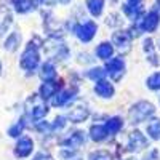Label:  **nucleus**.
<instances>
[{"label":"nucleus","mask_w":160,"mask_h":160,"mask_svg":"<svg viewBox=\"0 0 160 160\" xmlns=\"http://www.w3.org/2000/svg\"><path fill=\"white\" fill-rule=\"evenodd\" d=\"M154 114H155V108H154L152 102L139 101L135 106H131V109L128 112V117H130L131 123H141V122H146L148 118H151Z\"/></svg>","instance_id":"nucleus-1"},{"label":"nucleus","mask_w":160,"mask_h":160,"mask_svg":"<svg viewBox=\"0 0 160 160\" xmlns=\"http://www.w3.org/2000/svg\"><path fill=\"white\" fill-rule=\"evenodd\" d=\"M38 62H40L38 48H37V45H34V42H31V43L28 45V48L24 50L19 64H21V68H22L24 71H29V72H31V71H35V69H37Z\"/></svg>","instance_id":"nucleus-2"},{"label":"nucleus","mask_w":160,"mask_h":160,"mask_svg":"<svg viewBox=\"0 0 160 160\" xmlns=\"http://www.w3.org/2000/svg\"><path fill=\"white\" fill-rule=\"evenodd\" d=\"M74 31H75V35L82 40V42H90V40L95 37V34H96V24L93 21H87L83 24L77 26Z\"/></svg>","instance_id":"nucleus-3"},{"label":"nucleus","mask_w":160,"mask_h":160,"mask_svg":"<svg viewBox=\"0 0 160 160\" xmlns=\"http://www.w3.org/2000/svg\"><path fill=\"white\" fill-rule=\"evenodd\" d=\"M106 72H108L114 80H118L125 72V61L122 58H111L106 64Z\"/></svg>","instance_id":"nucleus-4"},{"label":"nucleus","mask_w":160,"mask_h":160,"mask_svg":"<svg viewBox=\"0 0 160 160\" xmlns=\"http://www.w3.org/2000/svg\"><path fill=\"white\" fill-rule=\"evenodd\" d=\"M148 146V139L141 131H131L130 138H128V151L131 152H139Z\"/></svg>","instance_id":"nucleus-5"},{"label":"nucleus","mask_w":160,"mask_h":160,"mask_svg":"<svg viewBox=\"0 0 160 160\" xmlns=\"http://www.w3.org/2000/svg\"><path fill=\"white\" fill-rule=\"evenodd\" d=\"M87 141V136H85V133L83 131H75V133H71V135L62 139V146L64 148H68V149H78L80 146H83Z\"/></svg>","instance_id":"nucleus-6"},{"label":"nucleus","mask_w":160,"mask_h":160,"mask_svg":"<svg viewBox=\"0 0 160 160\" xmlns=\"http://www.w3.org/2000/svg\"><path fill=\"white\" fill-rule=\"evenodd\" d=\"M34 149V141L29 136H22L18 142H16V148H15V155L19 158L28 157Z\"/></svg>","instance_id":"nucleus-7"},{"label":"nucleus","mask_w":160,"mask_h":160,"mask_svg":"<svg viewBox=\"0 0 160 160\" xmlns=\"http://www.w3.org/2000/svg\"><path fill=\"white\" fill-rule=\"evenodd\" d=\"M160 22V18H158V13L157 11H151L144 16V19H141L139 22V28L141 31H146V32H152L157 29V26Z\"/></svg>","instance_id":"nucleus-8"},{"label":"nucleus","mask_w":160,"mask_h":160,"mask_svg":"<svg viewBox=\"0 0 160 160\" xmlns=\"http://www.w3.org/2000/svg\"><path fill=\"white\" fill-rule=\"evenodd\" d=\"M114 85L111 82H108V80H98L96 85H95V93L98 96L104 98V99H108V98H112L114 96Z\"/></svg>","instance_id":"nucleus-9"},{"label":"nucleus","mask_w":160,"mask_h":160,"mask_svg":"<svg viewBox=\"0 0 160 160\" xmlns=\"http://www.w3.org/2000/svg\"><path fill=\"white\" fill-rule=\"evenodd\" d=\"M74 98H75V91H72V90H62V91L56 93V95L51 98V104L55 106V108H61V106H66L69 101H72Z\"/></svg>","instance_id":"nucleus-10"},{"label":"nucleus","mask_w":160,"mask_h":160,"mask_svg":"<svg viewBox=\"0 0 160 160\" xmlns=\"http://www.w3.org/2000/svg\"><path fill=\"white\" fill-rule=\"evenodd\" d=\"M59 88H61L59 82H53V80L45 82V83H42V87H40V98L42 99H50L59 91Z\"/></svg>","instance_id":"nucleus-11"},{"label":"nucleus","mask_w":160,"mask_h":160,"mask_svg":"<svg viewBox=\"0 0 160 160\" xmlns=\"http://www.w3.org/2000/svg\"><path fill=\"white\" fill-rule=\"evenodd\" d=\"M112 42L114 45H117L118 50H122V51H128L130 50V43H131V35L130 32H115L112 35Z\"/></svg>","instance_id":"nucleus-12"},{"label":"nucleus","mask_w":160,"mask_h":160,"mask_svg":"<svg viewBox=\"0 0 160 160\" xmlns=\"http://www.w3.org/2000/svg\"><path fill=\"white\" fill-rule=\"evenodd\" d=\"M90 117V111L83 106H77V108L71 109L69 114H68V118L74 123H80V122H85V120Z\"/></svg>","instance_id":"nucleus-13"},{"label":"nucleus","mask_w":160,"mask_h":160,"mask_svg":"<svg viewBox=\"0 0 160 160\" xmlns=\"http://www.w3.org/2000/svg\"><path fill=\"white\" fill-rule=\"evenodd\" d=\"M108 136H109V133H108V130H106V125H93V127L90 128V138H91L93 141L101 142V141H104Z\"/></svg>","instance_id":"nucleus-14"},{"label":"nucleus","mask_w":160,"mask_h":160,"mask_svg":"<svg viewBox=\"0 0 160 160\" xmlns=\"http://www.w3.org/2000/svg\"><path fill=\"white\" fill-rule=\"evenodd\" d=\"M48 114V106L47 104H43V102H34V108H32V111H31V117H32V120L34 122H38V120H42L45 115Z\"/></svg>","instance_id":"nucleus-15"},{"label":"nucleus","mask_w":160,"mask_h":160,"mask_svg":"<svg viewBox=\"0 0 160 160\" xmlns=\"http://www.w3.org/2000/svg\"><path fill=\"white\" fill-rule=\"evenodd\" d=\"M123 127V120L120 117H111L108 120V123H106V130H108V133L112 136V135H117V133L122 130Z\"/></svg>","instance_id":"nucleus-16"},{"label":"nucleus","mask_w":160,"mask_h":160,"mask_svg":"<svg viewBox=\"0 0 160 160\" xmlns=\"http://www.w3.org/2000/svg\"><path fill=\"white\" fill-rule=\"evenodd\" d=\"M55 77H56L55 66H53L51 62H45L42 66V69H40V78H42L43 82H50V80H53Z\"/></svg>","instance_id":"nucleus-17"},{"label":"nucleus","mask_w":160,"mask_h":160,"mask_svg":"<svg viewBox=\"0 0 160 160\" xmlns=\"http://www.w3.org/2000/svg\"><path fill=\"white\" fill-rule=\"evenodd\" d=\"M19 43H21V35H19V32H13V34H10L8 38L5 40V50H8V51H16V48L19 47Z\"/></svg>","instance_id":"nucleus-18"},{"label":"nucleus","mask_w":160,"mask_h":160,"mask_svg":"<svg viewBox=\"0 0 160 160\" xmlns=\"http://www.w3.org/2000/svg\"><path fill=\"white\" fill-rule=\"evenodd\" d=\"M112 53H114V48H112V45L108 43V42L101 43V45L96 48V55H98V58H101V59H109V58L112 56Z\"/></svg>","instance_id":"nucleus-19"},{"label":"nucleus","mask_w":160,"mask_h":160,"mask_svg":"<svg viewBox=\"0 0 160 160\" xmlns=\"http://www.w3.org/2000/svg\"><path fill=\"white\" fill-rule=\"evenodd\" d=\"M35 3L37 2H34V0H15V8L19 13H28L35 8Z\"/></svg>","instance_id":"nucleus-20"},{"label":"nucleus","mask_w":160,"mask_h":160,"mask_svg":"<svg viewBox=\"0 0 160 160\" xmlns=\"http://www.w3.org/2000/svg\"><path fill=\"white\" fill-rule=\"evenodd\" d=\"M88 10L93 16H99L102 13V5H104V0H88Z\"/></svg>","instance_id":"nucleus-21"},{"label":"nucleus","mask_w":160,"mask_h":160,"mask_svg":"<svg viewBox=\"0 0 160 160\" xmlns=\"http://www.w3.org/2000/svg\"><path fill=\"white\" fill-rule=\"evenodd\" d=\"M10 24H11V15L7 10H0V35L8 29Z\"/></svg>","instance_id":"nucleus-22"},{"label":"nucleus","mask_w":160,"mask_h":160,"mask_svg":"<svg viewBox=\"0 0 160 160\" xmlns=\"http://www.w3.org/2000/svg\"><path fill=\"white\" fill-rule=\"evenodd\" d=\"M148 133L152 139H160V118L152 120L148 125Z\"/></svg>","instance_id":"nucleus-23"},{"label":"nucleus","mask_w":160,"mask_h":160,"mask_svg":"<svg viewBox=\"0 0 160 160\" xmlns=\"http://www.w3.org/2000/svg\"><path fill=\"white\" fill-rule=\"evenodd\" d=\"M24 117L19 120V122H16V125H13L10 130H8V135L11 136V138H18V136H21V133H22V130H24V127H26V122H24Z\"/></svg>","instance_id":"nucleus-24"},{"label":"nucleus","mask_w":160,"mask_h":160,"mask_svg":"<svg viewBox=\"0 0 160 160\" xmlns=\"http://www.w3.org/2000/svg\"><path fill=\"white\" fill-rule=\"evenodd\" d=\"M108 74L102 68H95V69H90V71H87V77L88 78H91V80H102L104 78V75Z\"/></svg>","instance_id":"nucleus-25"},{"label":"nucleus","mask_w":160,"mask_h":160,"mask_svg":"<svg viewBox=\"0 0 160 160\" xmlns=\"http://www.w3.org/2000/svg\"><path fill=\"white\" fill-rule=\"evenodd\" d=\"M88 160H114L111 152L108 151H96V152H91Z\"/></svg>","instance_id":"nucleus-26"},{"label":"nucleus","mask_w":160,"mask_h":160,"mask_svg":"<svg viewBox=\"0 0 160 160\" xmlns=\"http://www.w3.org/2000/svg\"><path fill=\"white\" fill-rule=\"evenodd\" d=\"M148 88H151V90H160V72H155V74H152L148 78Z\"/></svg>","instance_id":"nucleus-27"},{"label":"nucleus","mask_w":160,"mask_h":160,"mask_svg":"<svg viewBox=\"0 0 160 160\" xmlns=\"http://www.w3.org/2000/svg\"><path fill=\"white\" fill-rule=\"evenodd\" d=\"M64 127H66V117H62V115L56 117V120L51 123V128H53V131H61Z\"/></svg>","instance_id":"nucleus-28"},{"label":"nucleus","mask_w":160,"mask_h":160,"mask_svg":"<svg viewBox=\"0 0 160 160\" xmlns=\"http://www.w3.org/2000/svg\"><path fill=\"white\" fill-rule=\"evenodd\" d=\"M35 128H37L38 131H42V133H47V131H53V128H51V123H47V122H37Z\"/></svg>","instance_id":"nucleus-29"},{"label":"nucleus","mask_w":160,"mask_h":160,"mask_svg":"<svg viewBox=\"0 0 160 160\" xmlns=\"http://www.w3.org/2000/svg\"><path fill=\"white\" fill-rule=\"evenodd\" d=\"M108 24H109V26H118V24H120V19H118V16H117V15H112V16H109V18H108Z\"/></svg>","instance_id":"nucleus-30"},{"label":"nucleus","mask_w":160,"mask_h":160,"mask_svg":"<svg viewBox=\"0 0 160 160\" xmlns=\"http://www.w3.org/2000/svg\"><path fill=\"white\" fill-rule=\"evenodd\" d=\"M34 160H53V158H51V155H48V154H45V152H38V154L34 157Z\"/></svg>","instance_id":"nucleus-31"},{"label":"nucleus","mask_w":160,"mask_h":160,"mask_svg":"<svg viewBox=\"0 0 160 160\" xmlns=\"http://www.w3.org/2000/svg\"><path fill=\"white\" fill-rule=\"evenodd\" d=\"M128 5H139V0H127Z\"/></svg>","instance_id":"nucleus-32"},{"label":"nucleus","mask_w":160,"mask_h":160,"mask_svg":"<svg viewBox=\"0 0 160 160\" xmlns=\"http://www.w3.org/2000/svg\"><path fill=\"white\" fill-rule=\"evenodd\" d=\"M72 160H82V157H78V155H75V157H74Z\"/></svg>","instance_id":"nucleus-33"},{"label":"nucleus","mask_w":160,"mask_h":160,"mask_svg":"<svg viewBox=\"0 0 160 160\" xmlns=\"http://www.w3.org/2000/svg\"><path fill=\"white\" fill-rule=\"evenodd\" d=\"M59 2H61V3H68V2H69V0H59Z\"/></svg>","instance_id":"nucleus-34"},{"label":"nucleus","mask_w":160,"mask_h":160,"mask_svg":"<svg viewBox=\"0 0 160 160\" xmlns=\"http://www.w3.org/2000/svg\"><path fill=\"white\" fill-rule=\"evenodd\" d=\"M0 74H2V62H0Z\"/></svg>","instance_id":"nucleus-35"},{"label":"nucleus","mask_w":160,"mask_h":160,"mask_svg":"<svg viewBox=\"0 0 160 160\" xmlns=\"http://www.w3.org/2000/svg\"><path fill=\"white\" fill-rule=\"evenodd\" d=\"M127 160H133V158H127Z\"/></svg>","instance_id":"nucleus-36"},{"label":"nucleus","mask_w":160,"mask_h":160,"mask_svg":"<svg viewBox=\"0 0 160 160\" xmlns=\"http://www.w3.org/2000/svg\"><path fill=\"white\" fill-rule=\"evenodd\" d=\"M157 2H158V3H160V0H157Z\"/></svg>","instance_id":"nucleus-37"}]
</instances>
